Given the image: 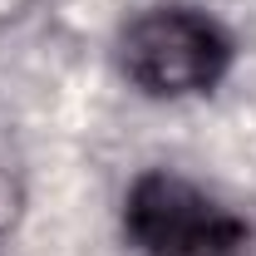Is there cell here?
Segmentation results:
<instances>
[{
	"label": "cell",
	"instance_id": "obj_1",
	"mask_svg": "<svg viewBox=\"0 0 256 256\" xmlns=\"http://www.w3.org/2000/svg\"><path fill=\"white\" fill-rule=\"evenodd\" d=\"M232 34L217 15L197 5H153L133 15L118 34L124 74L153 98H188L222 84L232 69Z\"/></svg>",
	"mask_w": 256,
	"mask_h": 256
},
{
	"label": "cell",
	"instance_id": "obj_2",
	"mask_svg": "<svg viewBox=\"0 0 256 256\" xmlns=\"http://www.w3.org/2000/svg\"><path fill=\"white\" fill-rule=\"evenodd\" d=\"M124 232L143 256H252V226L182 172L153 168L124 197Z\"/></svg>",
	"mask_w": 256,
	"mask_h": 256
}]
</instances>
